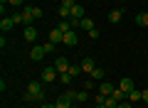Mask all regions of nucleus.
<instances>
[{
  "label": "nucleus",
  "mask_w": 148,
  "mask_h": 108,
  "mask_svg": "<svg viewBox=\"0 0 148 108\" xmlns=\"http://www.w3.org/2000/svg\"><path fill=\"white\" fill-rule=\"evenodd\" d=\"M25 101H40V103H45V88H42V81H30L27 93H25Z\"/></svg>",
  "instance_id": "obj_1"
},
{
  "label": "nucleus",
  "mask_w": 148,
  "mask_h": 108,
  "mask_svg": "<svg viewBox=\"0 0 148 108\" xmlns=\"http://www.w3.org/2000/svg\"><path fill=\"white\" fill-rule=\"evenodd\" d=\"M45 54H47V52H45V47H42V44H35V47L30 49V59H32V62H42Z\"/></svg>",
  "instance_id": "obj_2"
},
{
  "label": "nucleus",
  "mask_w": 148,
  "mask_h": 108,
  "mask_svg": "<svg viewBox=\"0 0 148 108\" xmlns=\"http://www.w3.org/2000/svg\"><path fill=\"white\" fill-rule=\"evenodd\" d=\"M54 79H59V71H57L54 67H47V69L42 71V81H45V84H52Z\"/></svg>",
  "instance_id": "obj_3"
},
{
  "label": "nucleus",
  "mask_w": 148,
  "mask_h": 108,
  "mask_svg": "<svg viewBox=\"0 0 148 108\" xmlns=\"http://www.w3.org/2000/svg\"><path fill=\"white\" fill-rule=\"evenodd\" d=\"M79 67H82V71H84V74H91L96 69V64H94V59H91V57H84L79 62Z\"/></svg>",
  "instance_id": "obj_4"
},
{
  "label": "nucleus",
  "mask_w": 148,
  "mask_h": 108,
  "mask_svg": "<svg viewBox=\"0 0 148 108\" xmlns=\"http://www.w3.org/2000/svg\"><path fill=\"white\" fill-rule=\"evenodd\" d=\"M69 67H72V64L67 62V57H57V62H54V69H57L59 74H67V71H69Z\"/></svg>",
  "instance_id": "obj_5"
},
{
  "label": "nucleus",
  "mask_w": 148,
  "mask_h": 108,
  "mask_svg": "<svg viewBox=\"0 0 148 108\" xmlns=\"http://www.w3.org/2000/svg\"><path fill=\"white\" fill-rule=\"evenodd\" d=\"M77 42H79V37H77V32H74V30L64 32V44H67V47H77Z\"/></svg>",
  "instance_id": "obj_6"
},
{
  "label": "nucleus",
  "mask_w": 148,
  "mask_h": 108,
  "mask_svg": "<svg viewBox=\"0 0 148 108\" xmlns=\"http://www.w3.org/2000/svg\"><path fill=\"white\" fill-rule=\"evenodd\" d=\"M49 42H54V44H59V42H64V32L59 30V27H54V30L49 32Z\"/></svg>",
  "instance_id": "obj_7"
},
{
  "label": "nucleus",
  "mask_w": 148,
  "mask_h": 108,
  "mask_svg": "<svg viewBox=\"0 0 148 108\" xmlns=\"http://www.w3.org/2000/svg\"><path fill=\"white\" fill-rule=\"evenodd\" d=\"M54 106H57V108H72V106H74V101H72V98H67V96L62 93V96L54 101Z\"/></svg>",
  "instance_id": "obj_8"
},
{
  "label": "nucleus",
  "mask_w": 148,
  "mask_h": 108,
  "mask_svg": "<svg viewBox=\"0 0 148 108\" xmlns=\"http://www.w3.org/2000/svg\"><path fill=\"white\" fill-rule=\"evenodd\" d=\"M12 27H15V20H12V17H3V20H0V30L3 32H10Z\"/></svg>",
  "instance_id": "obj_9"
},
{
  "label": "nucleus",
  "mask_w": 148,
  "mask_h": 108,
  "mask_svg": "<svg viewBox=\"0 0 148 108\" xmlns=\"http://www.w3.org/2000/svg\"><path fill=\"white\" fill-rule=\"evenodd\" d=\"M79 27H82L84 32H91V30H94V20H91V17H82V20H79Z\"/></svg>",
  "instance_id": "obj_10"
},
{
  "label": "nucleus",
  "mask_w": 148,
  "mask_h": 108,
  "mask_svg": "<svg viewBox=\"0 0 148 108\" xmlns=\"http://www.w3.org/2000/svg\"><path fill=\"white\" fill-rule=\"evenodd\" d=\"M119 88H121V91H126V93H131L136 86H133V81H131V79H126V76H123V79H121V84H119Z\"/></svg>",
  "instance_id": "obj_11"
},
{
  "label": "nucleus",
  "mask_w": 148,
  "mask_h": 108,
  "mask_svg": "<svg viewBox=\"0 0 148 108\" xmlns=\"http://www.w3.org/2000/svg\"><path fill=\"white\" fill-rule=\"evenodd\" d=\"M114 84H109V81H101V86H99V93H104V96H111L114 93Z\"/></svg>",
  "instance_id": "obj_12"
},
{
  "label": "nucleus",
  "mask_w": 148,
  "mask_h": 108,
  "mask_svg": "<svg viewBox=\"0 0 148 108\" xmlns=\"http://www.w3.org/2000/svg\"><path fill=\"white\" fill-rule=\"evenodd\" d=\"M35 39H37V30L32 25H27L25 27V42H35Z\"/></svg>",
  "instance_id": "obj_13"
},
{
  "label": "nucleus",
  "mask_w": 148,
  "mask_h": 108,
  "mask_svg": "<svg viewBox=\"0 0 148 108\" xmlns=\"http://www.w3.org/2000/svg\"><path fill=\"white\" fill-rule=\"evenodd\" d=\"M82 17H84V7L77 3V5L72 7V17H69V20H82Z\"/></svg>",
  "instance_id": "obj_14"
},
{
  "label": "nucleus",
  "mask_w": 148,
  "mask_h": 108,
  "mask_svg": "<svg viewBox=\"0 0 148 108\" xmlns=\"http://www.w3.org/2000/svg\"><path fill=\"white\" fill-rule=\"evenodd\" d=\"M111 96L116 98L119 103H121V101H128V93H126V91H121V88H114V93H111Z\"/></svg>",
  "instance_id": "obj_15"
},
{
  "label": "nucleus",
  "mask_w": 148,
  "mask_h": 108,
  "mask_svg": "<svg viewBox=\"0 0 148 108\" xmlns=\"http://www.w3.org/2000/svg\"><path fill=\"white\" fill-rule=\"evenodd\" d=\"M136 25H138V27H148V12H141V15H136Z\"/></svg>",
  "instance_id": "obj_16"
},
{
  "label": "nucleus",
  "mask_w": 148,
  "mask_h": 108,
  "mask_svg": "<svg viewBox=\"0 0 148 108\" xmlns=\"http://www.w3.org/2000/svg\"><path fill=\"white\" fill-rule=\"evenodd\" d=\"M121 15H123L121 10H111V12H109V22H114V25H116V22H121Z\"/></svg>",
  "instance_id": "obj_17"
},
{
  "label": "nucleus",
  "mask_w": 148,
  "mask_h": 108,
  "mask_svg": "<svg viewBox=\"0 0 148 108\" xmlns=\"http://www.w3.org/2000/svg\"><path fill=\"white\" fill-rule=\"evenodd\" d=\"M141 98H143V91H138V88H133V91L128 93V101H131V103H136V101H141Z\"/></svg>",
  "instance_id": "obj_18"
},
{
  "label": "nucleus",
  "mask_w": 148,
  "mask_h": 108,
  "mask_svg": "<svg viewBox=\"0 0 148 108\" xmlns=\"http://www.w3.org/2000/svg\"><path fill=\"white\" fill-rule=\"evenodd\" d=\"M59 30H62V32H69V30H74V27H72V20H59Z\"/></svg>",
  "instance_id": "obj_19"
},
{
  "label": "nucleus",
  "mask_w": 148,
  "mask_h": 108,
  "mask_svg": "<svg viewBox=\"0 0 148 108\" xmlns=\"http://www.w3.org/2000/svg\"><path fill=\"white\" fill-rule=\"evenodd\" d=\"M22 17H25V27L30 25L32 20H35V17H32V7H25V12H22Z\"/></svg>",
  "instance_id": "obj_20"
},
{
  "label": "nucleus",
  "mask_w": 148,
  "mask_h": 108,
  "mask_svg": "<svg viewBox=\"0 0 148 108\" xmlns=\"http://www.w3.org/2000/svg\"><path fill=\"white\" fill-rule=\"evenodd\" d=\"M89 76H91V79H94V81H99V79H104V69H99V67H96V69H94V71H91V74H89Z\"/></svg>",
  "instance_id": "obj_21"
},
{
  "label": "nucleus",
  "mask_w": 148,
  "mask_h": 108,
  "mask_svg": "<svg viewBox=\"0 0 148 108\" xmlns=\"http://www.w3.org/2000/svg\"><path fill=\"white\" fill-rule=\"evenodd\" d=\"M86 91V88H84ZM84 91H77V98H74V103H84L86 101V96H89V93H84Z\"/></svg>",
  "instance_id": "obj_22"
},
{
  "label": "nucleus",
  "mask_w": 148,
  "mask_h": 108,
  "mask_svg": "<svg viewBox=\"0 0 148 108\" xmlns=\"http://www.w3.org/2000/svg\"><path fill=\"white\" fill-rule=\"evenodd\" d=\"M104 106H106V108H116V106H119V101H116L114 96H109V98H106V103H104Z\"/></svg>",
  "instance_id": "obj_23"
},
{
  "label": "nucleus",
  "mask_w": 148,
  "mask_h": 108,
  "mask_svg": "<svg viewBox=\"0 0 148 108\" xmlns=\"http://www.w3.org/2000/svg\"><path fill=\"white\" fill-rule=\"evenodd\" d=\"M72 79H74V76H72V74H69V71H67V74H59V81H62L64 86H67V84L72 81Z\"/></svg>",
  "instance_id": "obj_24"
},
{
  "label": "nucleus",
  "mask_w": 148,
  "mask_h": 108,
  "mask_svg": "<svg viewBox=\"0 0 148 108\" xmlns=\"http://www.w3.org/2000/svg\"><path fill=\"white\" fill-rule=\"evenodd\" d=\"M69 74H72V76H79V74H84V71H82V67L77 64V67H69Z\"/></svg>",
  "instance_id": "obj_25"
},
{
  "label": "nucleus",
  "mask_w": 148,
  "mask_h": 108,
  "mask_svg": "<svg viewBox=\"0 0 148 108\" xmlns=\"http://www.w3.org/2000/svg\"><path fill=\"white\" fill-rule=\"evenodd\" d=\"M12 17V20H15V25H20V22H22V25H25V17H22V12H17V15H10Z\"/></svg>",
  "instance_id": "obj_26"
},
{
  "label": "nucleus",
  "mask_w": 148,
  "mask_h": 108,
  "mask_svg": "<svg viewBox=\"0 0 148 108\" xmlns=\"http://www.w3.org/2000/svg\"><path fill=\"white\" fill-rule=\"evenodd\" d=\"M74 5H77V0H62V7H69V10H72Z\"/></svg>",
  "instance_id": "obj_27"
},
{
  "label": "nucleus",
  "mask_w": 148,
  "mask_h": 108,
  "mask_svg": "<svg viewBox=\"0 0 148 108\" xmlns=\"http://www.w3.org/2000/svg\"><path fill=\"white\" fill-rule=\"evenodd\" d=\"M42 15H45V12L40 10V7H32V17H35V20H37V17H42Z\"/></svg>",
  "instance_id": "obj_28"
},
{
  "label": "nucleus",
  "mask_w": 148,
  "mask_h": 108,
  "mask_svg": "<svg viewBox=\"0 0 148 108\" xmlns=\"http://www.w3.org/2000/svg\"><path fill=\"white\" fill-rule=\"evenodd\" d=\"M84 88H86V91H91V88H94V79H86V81H84Z\"/></svg>",
  "instance_id": "obj_29"
},
{
  "label": "nucleus",
  "mask_w": 148,
  "mask_h": 108,
  "mask_svg": "<svg viewBox=\"0 0 148 108\" xmlns=\"http://www.w3.org/2000/svg\"><path fill=\"white\" fill-rule=\"evenodd\" d=\"M116 108H133V106H131V101H121Z\"/></svg>",
  "instance_id": "obj_30"
},
{
  "label": "nucleus",
  "mask_w": 148,
  "mask_h": 108,
  "mask_svg": "<svg viewBox=\"0 0 148 108\" xmlns=\"http://www.w3.org/2000/svg\"><path fill=\"white\" fill-rule=\"evenodd\" d=\"M86 35H89L91 39H96V37H99V30H96V27H94V30H91V32H86Z\"/></svg>",
  "instance_id": "obj_31"
},
{
  "label": "nucleus",
  "mask_w": 148,
  "mask_h": 108,
  "mask_svg": "<svg viewBox=\"0 0 148 108\" xmlns=\"http://www.w3.org/2000/svg\"><path fill=\"white\" fill-rule=\"evenodd\" d=\"M22 3H25V0H10V3H8V5H15V7H20Z\"/></svg>",
  "instance_id": "obj_32"
},
{
  "label": "nucleus",
  "mask_w": 148,
  "mask_h": 108,
  "mask_svg": "<svg viewBox=\"0 0 148 108\" xmlns=\"http://www.w3.org/2000/svg\"><path fill=\"white\" fill-rule=\"evenodd\" d=\"M143 103H148V88H143V98H141Z\"/></svg>",
  "instance_id": "obj_33"
},
{
  "label": "nucleus",
  "mask_w": 148,
  "mask_h": 108,
  "mask_svg": "<svg viewBox=\"0 0 148 108\" xmlns=\"http://www.w3.org/2000/svg\"><path fill=\"white\" fill-rule=\"evenodd\" d=\"M40 108H57V106H54V103H42Z\"/></svg>",
  "instance_id": "obj_34"
},
{
  "label": "nucleus",
  "mask_w": 148,
  "mask_h": 108,
  "mask_svg": "<svg viewBox=\"0 0 148 108\" xmlns=\"http://www.w3.org/2000/svg\"><path fill=\"white\" fill-rule=\"evenodd\" d=\"M5 3H10V0H0V5H5Z\"/></svg>",
  "instance_id": "obj_35"
},
{
  "label": "nucleus",
  "mask_w": 148,
  "mask_h": 108,
  "mask_svg": "<svg viewBox=\"0 0 148 108\" xmlns=\"http://www.w3.org/2000/svg\"><path fill=\"white\" fill-rule=\"evenodd\" d=\"M96 108H106V106H99V103H96Z\"/></svg>",
  "instance_id": "obj_36"
},
{
  "label": "nucleus",
  "mask_w": 148,
  "mask_h": 108,
  "mask_svg": "<svg viewBox=\"0 0 148 108\" xmlns=\"http://www.w3.org/2000/svg\"><path fill=\"white\" fill-rule=\"evenodd\" d=\"M72 108H79V106H77V103H74V106H72Z\"/></svg>",
  "instance_id": "obj_37"
},
{
  "label": "nucleus",
  "mask_w": 148,
  "mask_h": 108,
  "mask_svg": "<svg viewBox=\"0 0 148 108\" xmlns=\"http://www.w3.org/2000/svg\"><path fill=\"white\" fill-rule=\"evenodd\" d=\"M121 3H126V0H121Z\"/></svg>",
  "instance_id": "obj_38"
}]
</instances>
